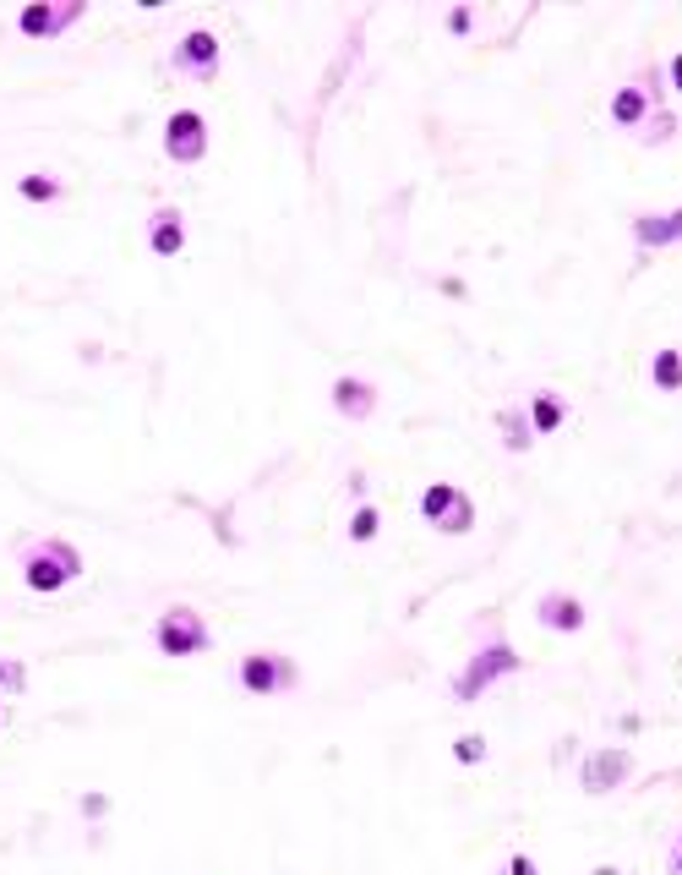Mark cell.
<instances>
[{
    "instance_id": "cell-24",
    "label": "cell",
    "mask_w": 682,
    "mask_h": 875,
    "mask_svg": "<svg viewBox=\"0 0 682 875\" xmlns=\"http://www.w3.org/2000/svg\"><path fill=\"white\" fill-rule=\"evenodd\" d=\"M470 28H475V11H470V6H453V11H448V33H470Z\"/></svg>"
},
{
    "instance_id": "cell-8",
    "label": "cell",
    "mask_w": 682,
    "mask_h": 875,
    "mask_svg": "<svg viewBox=\"0 0 682 875\" xmlns=\"http://www.w3.org/2000/svg\"><path fill=\"white\" fill-rule=\"evenodd\" d=\"M219 67H224V44H219L213 28H191V33H181V44L170 50V71H181L191 82H213Z\"/></svg>"
},
{
    "instance_id": "cell-1",
    "label": "cell",
    "mask_w": 682,
    "mask_h": 875,
    "mask_svg": "<svg viewBox=\"0 0 682 875\" xmlns=\"http://www.w3.org/2000/svg\"><path fill=\"white\" fill-rule=\"evenodd\" d=\"M17 569H22L28 591L56 597L71 580H82V553L66 537H28V541H17Z\"/></svg>"
},
{
    "instance_id": "cell-25",
    "label": "cell",
    "mask_w": 682,
    "mask_h": 875,
    "mask_svg": "<svg viewBox=\"0 0 682 875\" xmlns=\"http://www.w3.org/2000/svg\"><path fill=\"white\" fill-rule=\"evenodd\" d=\"M666 875H682V832L672 837V848H666Z\"/></svg>"
},
{
    "instance_id": "cell-12",
    "label": "cell",
    "mask_w": 682,
    "mask_h": 875,
    "mask_svg": "<svg viewBox=\"0 0 682 875\" xmlns=\"http://www.w3.org/2000/svg\"><path fill=\"white\" fill-rule=\"evenodd\" d=\"M535 624H541V629H552V635H579V629L590 624V613H584V603H579L573 591H541V603H535Z\"/></svg>"
},
{
    "instance_id": "cell-23",
    "label": "cell",
    "mask_w": 682,
    "mask_h": 875,
    "mask_svg": "<svg viewBox=\"0 0 682 875\" xmlns=\"http://www.w3.org/2000/svg\"><path fill=\"white\" fill-rule=\"evenodd\" d=\"M497 875H541V865H535L530 854H508V859L497 865Z\"/></svg>"
},
{
    "instance_id": "cell-4",
    "label": "cell",
    "mask_w": 682,
    "mask_h": 875,
    "mask_svg": "<svg viewBox=\"0 0 682 875\" xmlns=\"http://www.w3.org/2000/svg\"><path fill=\"white\" fill-rule=\"evenodd\" d=\"M153 646L164 652V657H202L208 646H213V629H208V618L197 613V607L175 603L159 613V624H153Z\"/></svg>"
},
{
    "instance_id": "cell-22",
    "label": "cell",
    "mask_w": 682,
    "mask_h": 875,
    "mask_svg": "<svg viewBox=\"0 0 682 875\" xmlns=\"http://www.w3.org/2000/svg\"><path fill=\"white\" fill-rule=\"evenodd\" d=\"M22 684H28V668L17 657H0V695H22Z\"/></svg>"
},
{
    "instance_id": "cell-9",
    "label": "cell",
    "mask_w": 682,
    "mask_h": 875,
    "mask_svg": "<svg viewBox=\"0 0 682 875\" xmlns=\"http://www.w3.org/2000/svg\"><path fill=\"white\" fill-rule=\"evenodd\" d=\"M633 777V755L628 749H595V755H584V766H579V788L590 794V799H601V794H618L622 783Z\"/></svg>"
},
{
    "instance_id": "cell-13",
    "label": "cell",
    "mask_w": 682,
    "mask_h": 875,
    "mask_svg": "<svg viewBox=\"0 0 682 875\" xmlns=\"http://www.w3.org/2000/svg\"><path fill=\"white\" fill-rule=\"evenodd\" d=\"M333 410L344 416V421H367L377 416V384L372 378H355V372H344V378H333Z\"/></svg>"
},
{
    "instance_id": "cell-18",
    "label": "cell",
    "mask_w": 682,
    "mask_h": 875,
    "mask_svg": "<svg viewBox=\"0 0 682 875\" xmlns=\"http://www.w3.org/2000/svg\"><path fill=\"white\" fill-rule=\"evenodd\" d=\"M650 384H655L661 395H678V389H682V350L666 345V350H655V356H650Z\"/></svg>"
},
{
    "instance_id": "cell-5",
    "label": "cell",
    "mask_w": 682,
    "mask_h": 875,
    "mask_svg": "<svg viewBox=\"0 0 682 875\" xmlns=\"http://www.w3.org/2000/svg\"><path fill=\"white\" fill-rule=\"evenodd\" d=\"M421 520L432 531H442V537H464L475 526V498L464 487H453V481H432L421 493Z\"/></svg>"
},
{
    "instance_id": "cell-27",
    "label": "cell",
    "mask_w": 682,
    "mask_h": 875,
    "mask_svg": "<svg viewBox=\"0 0 682 875\" xmlns=\"http://www.w3.org/2000/svg\"><path fill=\"white\" fill-rule=\"evenodd\" d=\"M590 875H622V871H612V865H601V871H590Z\"/></svg>"
},
{
    "instance_id": "cell-10",
    "label": "cell",
    "mask_w": 682,
    "mask_h": 875,
    "mask_svg": "<svg viewBox=\"0 0 682 875\" xmlns=\"http://www.w3.org/2000/svg\"><path fill=\"white\" fill-rule=\"evenodd\" d=\"M655 110H661L655 71H650V82H628V88H618V99H612V121H618L622 132H639V127H644Z\"/></svg>"
},
{
    "instance_id": "cell-6",
    "label": "cell",
    "mask_w": 682,
    "mask_h": 875,
    "mask_svg": "<svg viewBox=\"0 0 682 875\" xmlns=\"http://www.w3.org/2000/svg\"><path fill=\"white\" fill-rule=\"evenodd\" d=\"M159 142H164V159H170V165H202L208 148H213L208 116H202V110H170Z\"/></svg>"
},
{
    "instance_id": "cell-14",
    "label": "cell",
    "mask_w": 682,
    "mask_h": 875,
    "mask_svg": "<svg viewBox=\"0 0 682 875\" xmlns=\"http://www.w3.org/2000/svg\"><path fill=\"white\" fill-rule=\"evenodd\" d=\"M633 241L639 247H672V241H682V202L672 213H639L633 219Z\"/></svg>"
},
{
    "instance_id": "cell-28",
    "label": "cell",
    "mask_w": 682,
    "mask_h": 875,
    "mask_svg": "<svg viewBox=\"0 0 682 875\" xmlns=\"http://www.w3.org/2000/svg\"><path fill=\"white\" fill-rule=\"evenodd\" d=\"M0 723H6V712H0Z\"/></svg>"
},
{
    "instance_id": "cell-3",
    "label": "cell",
    "mask_w": 682,
    "mask_h": 875,
    "mask_svg": "<svg viewBox=\"0 0 682 875\" xmlns=\"http://www.w3.org/2000/svg\"><path fill=\"white\" fill-rule=\"evenodd\" d=\"M235 684L257 695V700H273V695H290V689H301V668H295V657H284V652H247L241 663H235Z\"/></svg>"
},
{
    "instance_id": "cell-20",
    "label": "cell",
    "mask_w": 682,
    "mask_h": 875,
    "mask_svg": "<svg viewBox=\"0 0 682 875\" xmlns=\"http://www.w3.org/2000/svg\"><path fill=\"white\" fill-rule=\"evenodd\" d=\"M453 760H459V766H481V760H487V739H481V734H459V739H453Z\"/></svg>"
},
{
    "instance_id": "cell-15",
    "label": "cell",
    "mask_w": 682,
    "mask_h": 875,
    "mask_svg": "<svg viewBox=\"0 0 682 875\" xmlns=\"http://www.w3.org/2000/svg\"><path fill=\"white\" fill-rule=\"evenodd\" d=\"M497 427H502V449H513V455H524V449L535 444V421H530V410H519V405H502V410H497Z\"/></svg>"
},
{
    "instance_id": "cell-26",
    "label": "cell",
    "mask_w": 682,
    "mask_h": 875,
    "mask_svg": "<svg viewBox=\"0 0 682 875\" xmlns=\"http://www.w3.org/2000/svg\"><path fill=\"white\" fill-rule=\"evenodd\" d=\"M666 77H672V88L682 93V56H672V67H666Z\"/></svg>"
},
{
    "instance_id": "cell-21",
    "label": "cell",
    "mask_w": 682,
    "mask_h": 875,
    "mask_svg": "<svg viewBox=\"0 0 682 875\" xmlns=\"http://www.w3.org/2000/svg\"><path fill=\"white\" fill-rule=\"evenodd\" d=\"M377 526H382V515H377L372 504H361V509L350 515V541H372Z\"/></svg>"
},
{
    "instance_id": "cell-2",
    "label": "cell",
    "mask_w": 682,
    "mask_h": 875,
    "mask_svg": "<svg viewBox=\"0 0 682 875\" xmlns=\"http://www.w3.org/2000/svg\"><path fill=\"white\" fill-rule=\"evenodd\" d=\"M513 674H524V657H519L502 635H492V640L475 646V657L453 674V700H459V706H475L497 678H513Z\"/></svg>"
},
{
    "instance_id": "cell-11",
    "label": "cell",
    "mask_w": 682,
    "mask_h": 875,
    "mask_svg": "<svg viewBox=\"0 0 682 875\" xmlns=\"http://www.w3.org/2000/svg\"><path fill=\"white\" fill-rule=\"evenodd\" d=\"M181 247H187V213L175 202H159L148 213V252L153 258H181Z\"/></svg>"
},
{
    "instance_id": "cell-16",
    "label": "cell",
    "mask_w": 682,
    "mask_h": 875,
    "mask_svg": "<svg viewBox=\"0 0 682 875\" xmlns=\"http://www.w3.org/2000/svg\"><path fill=\"white\" fill-rule=\"evenodd\" d=\"M530 421H535V438H541V432H558L562 421H568V400H562L558 389H535V395H530Z\"/></svg>"
},
{
    "instance_id": "cell-19",
    "label": "cell",
    "mask_w": 682,
    "mask_h": 875,
    "mask_svg": "<svg viewBox=\"0 0 682 875\" xmlns=\"http://www.w3.org/2000/svg\"><path fill=\"white\" fill-rule=\"evenodd\" d=\"M672 137H678V116H672V110H655V116L639 127V142H644V148H661V142H672Z\"/></svg>"
},
{
    "instance_id": "cell-7",
    "label": "cell",
    "mask_w": 682,
    "mask_h": 875,
    "mask_svg": "<svg viewBox=\"0 0 682 875\" xmlns=\"http://www.w3.org/2000/svg\"><path fill=\"white\" fill-rule=\"evenodd\" d=\"M88 17V0H28L22 11H17V33H28V39H61L66 28H77Z\"/></svg>"
},
{
    "instance_id": "cell-17",
    "label": "cell",
    "mask_w": 682,
    "mask_h": 875,
    "mask_svg": "<svg viewBox=\"0 0 682 875\" xmlns=\"http://www.w3.org/2000/svg\"><path fill=\"white\" fill-rule=\"evenodd\" d=\"M17 198L22 202H61L66 181L56 170H28V176H17Z\"/></svg>"
}]
</instances>
